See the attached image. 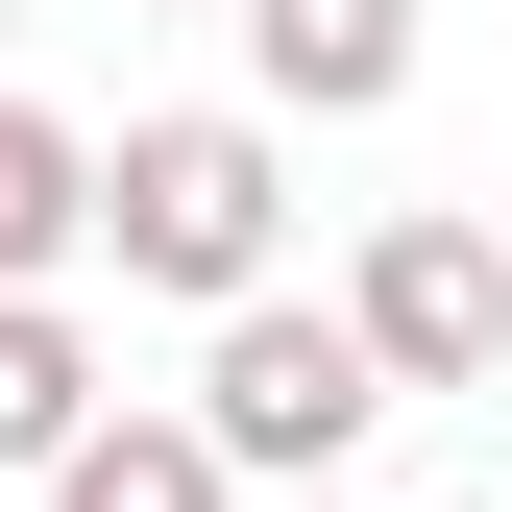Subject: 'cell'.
<instances>
[{
	"label": "cell",
	"instance_id": "obj_1",
	"mask_svg": "<svg viewBox=\"0 0 512 512\" xmlns=\"http://www.w3.org/2000/svg\"><path fill=\"white\" fill-rule=\"evenodd\" d=\"M98 244H122V293L244 317V293H269V244H293V122H244V98L122 122V147H98Z\"/></svg>",
	"mask_w": 512,
	"mask_h": 512
},
{
	"label": "cell",
	"instance_id": "obj_2",
	"mask_svg": "<svg viewBox=\"0 0 512 512\" xmlns=\"http://www.w3.org/2000/svg\"><path fill=\"white\" fill-rule=\"evenodd\" d=\"M171 415L220 439V488H317V464H366L391 391H366V342L317 293H244V317H196V391H171Z\"/></svg>",
	"mask_w": 512,
	"mask_h": 512
},
{
	"label": "cell",
	"instance_id": "obj_3",
	"mask_svg": "<svg viewBox=\"0 0 512 512\" xmlns=\"http://www.w3.org/2000/svg\"><path fill=\"white\" fill-rule=\"evenodd\" d=\"M317 317L366 342V391H488V366H512V244H488L464 196H391Z\"/></svg>",
	"mask_w": 512,
	"mask_h": 512
},
{
	"label": "cell",
	"instance_id": "obj_4",
	"mask_svg": "<svg viewBox=\"0 0 512 512\" xmlns=\"http://www.w3.org/2000/svg\"><path fill=\"white\" fill-rule=\"evenodd\" d=\"M244 25V122H391L415 98V0H220Z\"/></svg>",
	"mask_w": 512,
	"mask_h": 512
},
{
	"label": "cell",
	"instance_id": "obj_5",
	"mask_svg": "<svg viewBox=\"0 0 512 512\" xmlns=\"http://www.w3.org/2000/svg\"><path fill=\"white\" fill-rule=\"evenodd\" d=\"M122 415V366H98V317L74 293H0V488H49L74 439Z\"/></svg>",
	"mask_w": 512,
	"mask_h": 512
},
{
	"label": "cell",
	"instance_id": "obj_6",
	"mask_svg": "<svg viewBox=\"0 0 512 512\" xmlns=\"http://www.w3.org/2000/svg\"><path fill=\"white\" fill-rule=\"evenodd\" d=\"M74 244H98V122L0 74V293H74Z\"/></svg>",
	"mask_w": 512,
	"mask_h": 512
},
{
	"label": "cell",
	"instance_id": "obj_7",
	"mask_svg": "<svg viewBox=\"0 0 512 512\" xmlns=\"http://www.w3.org/2000/svg\"><path fill=\"white\" fill-rule=\"evenodd\" d=\"M49 512H244V488H220V439H196V415H147V391H122L74 464H49Z\"/></svg>",
	"mask_w": 512,
	"mask_h": 512
},
{
	"label": "cell",
	"instance_id": "obj_8",
	"mask_svg": "<svg viewBox=\"0 0 512 512\" xmlns=\"http://www.w3.org/2000/svg\"><path fill=\"white\" fill-rule=\"evenodd\" d=\"M0 25H25V0H0Z\"/></svg>",
	"mask_w": 512,
	"mask_h": 512
}]
</instances>
